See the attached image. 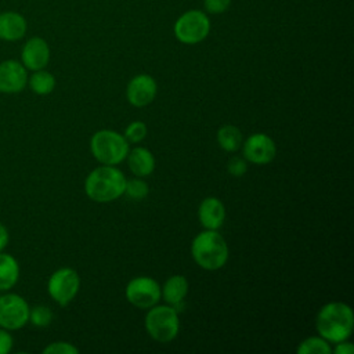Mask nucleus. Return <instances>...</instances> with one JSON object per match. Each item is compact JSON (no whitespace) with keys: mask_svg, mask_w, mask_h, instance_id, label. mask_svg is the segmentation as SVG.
<instances>
[{"mask_svg":"<svg viewBox=\"0 0 354 354\" xmlns=\"http://www.w3.org/2000/svg\"><path fill=\"white\" fill-rule=\"evenodd\" d=\"M28 86L35 94L47 95L55 88V76L46 69L33 71V73L28 76Z\"/></svg>","mask_w":354,"mask_h":354,"instance_id":"obj_19","label":"nucleus"},{"mask_svg":"<svg viewBox=\"0 0 354 354\" xmlns=\"http://www.w3.org/2000/svg\"><path fill=\"white\" fill-rule=\"evenodd\" d=\"M124 295L134 307L148 310L160 300V285L151 277H136L126 285Z\"/></svg>","mask_w":354,"mask_h":354,"instance_id":"obj_9","label":"nucleus"},{"mask_svg":"<svg viewBox=\"0 0 354 354\" xmlns=\"http://www.w3.org/2000/svg\"><path fill=\"white\" fill-rule=\"evenodd\" d=\"M191 254L201 268L216 271L228 260V245L217 230H205L192 239Z\"/></svg>","mask_w":354,"mask_h":354,"instance_id":"obj_3","label":"nucleus"},{"mask_svg":"<svg viewBox=\"0 0 354 354\" xmlns=\"http://www.w3.org/2000/svg\"><path fill=\"white\" fill-rule=\"evenodd\" d=\"M79 348L68 342H53L43 348V354H77Z\"/></svg>","mask_w":354,"mask_h":354,"instance_id":"obj_25","label":"nucleus"},{"mask_svg":"<svg viewBox=\"0 0 354 354\" xmlns=\"http://www.w3.org/2000/svg\"><path fill=\"white\" fill-rule=\"evenodd\" d=\"M243 142L242 133L236 126L225 124L217 131V144L227 152H235Z\"/></svg>","mask_w":354,"mask_h":354,"instance_id":"obj_20","label":"nucleus"},{"mask_svg":"<svg viewBox=\"0 0 354 354\" xmlns=\"http://www.w3.org/2000/svg\"><path fill=\"white\" fill-rule=\"evenodd\" d=\"M19 279L18 260L4 250L0 252V290L7 292L12 289Z\"/></svg>","mask_w":354,"mask_h":354,"instance_id":"obj_18","label":"nucleus"},{"mask_svg":"<svg viewBox=\"0 0 354 354\" xmlns=\"http://www.w3.org/2000/svg\"><path fill=\"white\" fill-rule=\"evenodd\" d=\"M198 218L205 230H218L225 220L224 203L216 196L205 198L199 203Z\"/></svg>","mask_w":354,"mask_h":354,"instance_id":"obj_14","label":"nucleus"},{"mask_svg":"<svg viewBox=\"0 0 354 354\" xmlns=\"http://www.w3.org/2000/svg\"><path fill=\"white\" fill-rule=\"evenodd\" d=\"M124 138L129 144H138L147 137V126L141 120L131 122L124 130Z\"/></svg>","mask_w":354,"mask_h":354,"instance_id":"obj_24","label":"nucleus"},{"mask_svg":"<svg viewBox=\"0 0 354 354\" xmlns=\"http://www.w3.org/2000/svg\"><path fill=\"white\" fill-rule=\"evenodd\" d=\"M299 354H330L332 347L329 342H326L321 336H311L304 339L299 347H297Z\"/></svg>","mask_w":354,"mask_h":354,"instance_id":"obj_21","label":"nucleus"},{"mask_svg":"<svg viewBox=\"0 0 354 354\" xmlns=\"http://www.w3.org/2000/svg\"><path fill=\"white\" fill-rule=\"evenodd\" d=\"M315 328L318 335L329 343L348 339L354 328V314L351 307L343 301L325 304L317 314Z\"/></svg>","mask_w":354,"mask_h":354,"instance_id":"obj_1","label":"nucleus"},{"mask_svg":"<svg viewBox=\"0 0 354 354\" xmlns=\"http://www.w3.org/2000/svg\"><path fill=\"white\" fill-rule=\"evenodd\" d=\"M158 93V84L151 75L140 73L136 75L126 87L127 101L137 108L147 106L151 104Z\"/></svg>","mask_w":354,"mask_h":354,"instance_id":"obj_12","label":"nucleus"},{"mask_svg":"<svg viewBox=\"0 0 354 354\" xmlns=\"http://www.w3.org/2000/svg\"><path fill=\"white\" fill-rule=\"evenodd\" d=\"M14 337L10 330L0 328V354H8L12 350Z\"/></svg>","mask_w":354,"mask_h":354,"instance_id":"obj_28","label":"nucleus"},{"mask_svg":"<svg viewBox=\"0 0 354 354\" xmlns=\"http://www.w3.org/2000/svg\"><path fill=\"white\" fill-rule=\"evenodd\" d=\"M227 170L231 176L234 177H241L246 173L248 170V165H246V160L241 156H234L232 159H230L228 165H227Z\"/></svg>","mask_w":354,"mask_h":354,"instance_id":"obj_26","label":"nucleus"},{"mask_svg":"<svg viewBox=\"0 0 354 354\" xmlns=\"http://www.w3.org/2000/svg\"><path fill=\"white\" fill-rule=\"evenodd\" d=\"M10 242V232L4 224L0 223V252H3Z\"/></svg>","mask_w":354,"mask_h":354,"instance_id":"obj_30","label":"nucleus"},{"mask_svg":"<svg viewBox=\"0 0 354 354\" xmlns=\"http://www.w3.org/2000/svg\"><path fill=\"white\" fill-rule=\"evenodd\" d=\"M80 288V277L71 267L55 270L47 282L50 297L59 306H68L77 295Z\"/></svg>","mask_w":354,"mask_h":354,"instance_id":"obj_7","label":"nucleus"},{"mask_svg":"<svg viewBox=\"0 0 354 354\" xmlns=\"http://www.w3.org/2000/svg\"><path fill=\"white\" fill-rule=\"evenodd\" d=\"M126 177L115 166L102 165L88 173L84 180L86 195L98 203H108L120 198L124 192Z\"/></svg>","mask_w":354,"mask_h":354,"instance_id":"obj_2","label":"nucleus"},{"mask_svg":"<svg viewBox=\"0 0 354 354\" xmlns=\"http://www.w3.org/2000/svg\"><path fill=\"white\" fill-rule=\"evenodd\" d=\"M231 0H203L205 10L210 14H221L228 10Z\"/></svg>","mask_w":354,"mask_h":354,"instance_id":"obj_27","label":"nucleus"},{"mask_svg":"<svg viewBox=\"0 0 354 354\" xmlns=\"http://www.w3.org/2000/svg\"><path fill=\"white\" fill-rule=\"evenodd\" d=\"M53 321V311L50 310V307L47 306H35L30 308L29 311V322L33 325V326H37V328H44V326H48Z\"/></svg>","mask_w":354,"mask_h":354,"instance_id":"obj_23","label":"nucleus"},{"mask_svg":"<svg viewBox=\"0 0 354 354\" xmlns=\"http://www.w3.org/2000/svg\"><path fill=\"white\" fill-rule=\"evenodd\" d=\"M188 293V281L184 275H171L166 279L163 286H160V297L166 304L177 308Z\"/></svg>","mask_w":354,"mask_h":354,"instance_id":"obj_17","label":"nucleus"},{"mask_svg":"<svg viewBox=\"0 0 354 354\" xmlns=\"http://www.w3.org/2000/svg\"><path fill=\"white\" fill-rule=\"evenodd\" d=\"M26 19L14 11L0 14V39L6 41H17L26 33Z\"/></svg>","mask_w":354,"mask_h":354,"instance_id":"obj_15","label":"nucleus"},{"mask_svg":"<svg viewBox=\"0 0 354 354\" xmlns=\"http://www.w3.org/2000/svg\"><path fill=\"white\" fill-rule=\"evenodd\" d=\"M130 144L120 133L109 129L95 131L90 140V151L93 156L101 163L108 166H116L122 163L127 153Z\"/></svg>","mask_w":354,"mask_h":354,"instance_id":"obj_4","label":"nucleus"},{"mask_svg":"<svg viewBox=\"0 0 354 354\" xmlns=\"http://www.w3.org/2000/svg\"><path fill=\"white\" fill-rule=\"evenodd\" d=\"M242 158L254 165H267L277 155L274 140L264 133H254L242 142Z\"/></svg>","mask_w":354,"mask_h":354,"instance_id":"obj_10","label":"nucleus"},{"mask_svg":"<svg viewBox=\"0 0 354 354\" xmlns=\"http://www.w3.org/2000/svg\"><path fill=\"white\" fill-rule=\"evenodd\" d=\"M174 36L184 44H198L203 41L210 32L209 17L199 10H189L178 17L173 26Z\"/></svg>","mask_w":354,"mask_h":354,"instance_id":"obj_6","label":"nucleus"},{"mask_svg":"<svg viewBox=\"0 0 354 354\" xmlns=\"http://www.w3.org/2000/svg\"><path fill=\"white\" fill-rule=\"evenodd\" d=\"M145 329L148 335L159 342L169 343L171 342L180 329V319L177 314V308L170 304L163 306H152L148 308L144 319Z\"/></svg>","mask_w":354,"mask_h":354,"instance_id":"obj_5","label":"nucleus"},{"mask_svg":"<svg viewBox=\"0 0 354 354\" xmlns=\"http://www.w3.org/2000/svg\"><path fill=\"white\" fill-rule=\"evenodd\" d=\"M28 86V69L15 59L0 62V93L17 94Z\"/></svg>","mask_w":354,"mask_h":354,"instance_id":"obj_11","label":"nucleus"},{"mask_svg":"<svg viewBox=\"0 0 354 354\" xmlns=\"http://www.w3.org/2000/svg\"><path fill=\"white\" fill-rule=\"evenodd\" d=\"M148 192H149L148 184L141 177H136V178H130V180L126 178L123 195H126L129 199L141 201V199L147 198Z\"/></svg>","mask_w":354,"mask_h":354,"instance_id":"obj_22","label":"nucleus"},{"mask_svg":"<svg viewBox=\"0 0 354 354\" xmlns=\"http://www.w3.org/2000/svg\"><path fill=\"white\" fill-rule=\"evenodd\" d=\"M22 65L28 71L44 69L50 61V47L41 37H30L22 47L21 51Z\"/></svg>","mask_w":354,"mask_h":354,"instance_id":"obj_13","label":"nucleus"},{"mask_svg":"<svg viewBox=\"0 0 354 354\" xmlns=\"http://www.w3.org/2000/svg\"><path fill=\"white\" fill-rule=\"evenodd\" d=\"M30 307L28 301L17 293H4L0 296V328L18 330L29 322Z\"/></svg>","mask_w":354,"mask_h":354,"instance_id":"obj_8","label":"nucleus"},{"mask_svg":"<svg viewBox=\"0 0 354 354\" xmlns=\"http://www.w3.org/2000/svg\"><path fill=\"white\" fill-rule=\"evenodd\" d=\"M127 166L136 177H147L155 169V158L152 152L144 147H134L129 149L126 156Z\"/></svg>","mask_w":354,"mask_h":354,"instance_id":"obj_16","label":"nucleus"},{"mask_svg":"<svg viewBox=\"0 0 354 354\" xmlns=\"http://www.w3.org/2000/svg\"><path fill=\"white\" fill-rule=\"evenodd\" d=\"M335 344H336L333 348L335 354H351L354 351V344L351 342H348V339L337 342Z\"/></svg>","mask_w":354,"mask_h":354,"instance_id":"obj_29","label":"nucleus"}]
</instances>
